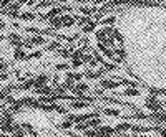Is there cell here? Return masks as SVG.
Returning <instances> with one entry per match:
<instances>
[{
    "mask_svg": "<svg viewBox=\"0 0 166 137\" xmlns=\"http://www.w3.org/2000/svg\"><path fill=\"white\" fill-rule=\"evenodd\" d=\"M145 104H146V107H148L149 111H153V112H163V103H160L158 98H155V96L146 98Z\"/></svg>",
    "mask_w": 166,
    "mask_h": 137,
    "instance_id": "obj_1",
    "label": "cell"
},
{
    "mask_svg": "<svg viewBox=\"0 0 166 137\" xmlns=\"http://www.w3.org/2000/svg\"><path fill=\"white\" fill-rule=\"evenodd\" d=\"M23 106L25 107H30V109H42V103L38 99H33V98H23L22 99Z\"/></svg>",
    "mask_w": 166,
    "mask_h": 137,
    "instance_id": "obj_2",
    "label": "cell"
},
{
    "mask_svg": "<svg viewBox=\"0 0 166 137\" xmlns=\"http://www.w3.org/2000/svg\"><path fill=\"white\" fill-rule=\"evenodd\" d=\"M35 88H42V86H47L48 81H50V74H47V73H42V74H38V76H35ZM33 88V89H35Z\"/></svg>",
    "mask_w": 166,
    "mask_h": 137,
    "instance_id": "obj_3",
    "label": "cell"
},
{
    "mask_svg": "<svg viewBox=\"0 0 166 137\" xmlns=\"http://www.w3.org/2000/svg\"><path fill=\"white\" fill-rule=\"evenodd\" d=\"M88 89H90V86H88L87 83H76L75 86H73V89H71V92L78 98V96H82V94H85Z\"/></svg>",
    "mask_w": 166,
    "mask_h": 137,
    "instance_id": "obj_4",
    "label": "cell"
},
{
    "mask_svg": "<svg viewBox=\"0 0 166 137\" xmlns=\"http://www.w3.org/2000/svg\"><path fill=\"white\" fill-rule=\"evenodd\" d=\"M121 83L115 81V79H100V88H103V89H115Z\"/></svg>",
    "mask_w": 166,
    "mask_h": 137,
    "instance_id": "obj_5",
    "label": "cell"
},
{
    "mask_svg": "<svg viewBox=\"0 0 166 137\" xmlns=\"http://www.w3.org/2000/svg\"><path fill=\"white\" fill-rule=\"evenodd\" d=\"M7 40H9L10 45H14L15 48L23 46V41L20 40V35H17V33H9V35H7Z\"/></svg>",
    "mask_w": 166,
    "mask_h": 137,
    "instance_id": "obj_6",
    "label": "cell"
},
{
    "mask_svg": "<svg viewBox=\"0 0 166 137\" xmlns=\"http://www.w3.org/2000/svg\"><path fill=\"white\" fill-rule=\"evenodd\" d=\"M105 73H106V70H105V68H102L100 71H87V73H85V76H87L88 79H98V78H102Z\"/></svg>",
    "mask_w": 166,
    "mask_h": 137,
    "instance_id": "obj_7",
    "label": "cell"
},
{
    "mask_svg": "<svg viewBox=\"0 0 166 137\" xmlns=\"http://www.w3.org/2000/svg\"><path fill=\"white\" fill-rule=\"evenodd\" d=\"M14 58L17 59V61H25L27 59V53L22 50V46H18V48L14 50Z\"/></svg>",
    "mask_w": 166,
    "mask_h": 137,
    "instance_id": "obj_8",
    "label": "cell"
},
{
    "mask_svg": "<svg viewBox=\"0 0 166 137\" xmlns=\"http://www.w3.org/2000/svg\"><path fill=\"white\" fill-rule=\"evenodd\" d=\"M35 94H38V96H50L52 92H53V89H52L50 86H42V88H35Z\"/></svg>",
    "mask_w": 166,
    "mask_h": 137,
    "instance_id": "obj_9",
    "label": "cell"
},
{
    "mask_svg": "<svg viewBox=\"0 0 166 137\" xmlns=\"http://www.w3.org/2000/svg\"><path fill=\"white\" fill-rule=\"evenodd\" d=\"M33 88H35V79H33V78H30V79H27V81H23V84L17 86V89L27 91V89H33Z\"/></svg>",
    "mask_w": 166,
    "mask_h": 137,
    "instance_id": "obj_10",
    "label": "cell"
},
{
    "mask_svg": "<svg viewBox=\"0 0 166 137\" xmlns=\"http://www.w3.org/2000/svg\"><path fill=\"white\" fill-rule=\"evenodd\" d=\"M23 103H22V99L20 101H15L14 104H12V107H10V112L12 114H18V112H23Z\"/></svg>",
    "mask_w": 166,
    "mask_h": 137,
    "instance_id": "obj_11",
    "label": "cell"
},
{
    "mask_svg": "<svg viewBox=\"0 0 166 137\" xmlns=\"http://www.w3.org/2000/svg\"><path fill=\"white\" fill-rule=\"evenodd\" d=\"M88 106H90V103L78 101V99H75V101H71V103H70V107H71V109H85V107H88Z\"/></svg>",
    "mask_w": 166,
    "mask_h": 137,
    "instance_id": "obj_12",
    "label": "cell"
},
{
    "mask_svg": "<svg viewBox=\"0 0 166 137\" xmlns=\"http://www.w3.org/2000/svg\"><path fill=\"white\" fill-rule=\"evenodd\" d=\"M76 22V17H73V15H62V23L63 27H71L73 23Z\"/></svg>",
    "mask_w": 166,
    "mask_h": 137,
    "instance_id": "obj_13",
    "label": "cell"
},
{
    "mask_svg": "<svg viewBox=\"0 0 166 137\" xmlns=\"http://www.w3.org/2000/svg\"><path fill=\"white\" fill-rule=\"evenodd\" d=\"M48 22H50L52 28H55V30H60V28L63 27V23H62V15H60V17H53V18H50Z\"/></svg>",
    "mask_w": 166,
    "mask_h": 137,
    "instance_id": "obj_14",
    "label": "cell"
},
{
    "mask_svg": "<svg viewBox=\"0 0 166 137\" xmlns=\"http://www.w3.org/2000/svg\"><path fill=\"white\" fill-rule=\"evenodd\" d=\"M12 137H25V131H23L22 126H18V124H15V131L10 134Z\"/></svg>",
    "mask_w": 166,
    "mask_h": 137,
    "instance_id": "obj_15",
    "label": "cell"
},
{
    "mask_svg": "<svg viewBox=\"0 0 166 137\" xmlns=\"http://www.w3.org/2000/svg\"><path fill=\"white\" fill-rule=\"evenodd\" d=\"M55 5V0H42L40 3L35 5V9H48V7Z\"/></svg>",
    "mask_w": 166,
    "mask_h": 137,
    "instance_id": "obj_16",
    "label": "cell"
},
{
    "mask_svg": "<svg viewBox=\"0 0 166 137\" xmlns=\"http://www.w3.org/2000/svg\"><path fill=\"white\" fill-rule=\"evenodd\" d=\"M103 114L105 116H115V117H121V112L116 111V109H111V107H105Z\"/></svg>",
    "mask_w": 166,
    "mask_h": 137,
    "instance_id": "obj_17",
    "label": "cell"
},
{
    "mask_svg": "<svg viewBox=\"0 0 166 137\" xmlns=\"http://www.w3.org/2000/svg\"><path fill=\"white\" fill-rule=\"evenodd\" d=\"M32 40V43H33V46H38V45H47V41H45V38L43 37H40V35H35L33 38H30Z\"/></svg>",
    "mask_w": 166,
    "mask_h": 137,
    "instance_id": "obj_18",
    "label": "cell"
},
{
    "mask_svg": "<svg viewBox=\"0 0 166 137\" xmlns=\"http://www.w3.org/2000/svg\"><path fill=\"white\" fill-rule=\"evenodd\" d=\"M128 129H131V124L123 122V124H118V126L115 127V132H116V134H120V132H125V131H128Z\"/></svg>",
    "mask_w": 166,
    "mask_h": 137,
    "instance_id": "obj_19",
    "label": "cell"
},
{
    "mask_svg": "<svg viewBox=\"0 0 166 137\" xmlns=\"http://www.w3.org/2000/svg\"><path fill=\"white\" fill-rule=\"evenodd\" d=\"M83 78V74H80V73H71V71H68L67 73V79H71V81H78L80 83V79Z\"/></svg>",
    "mask_w": 166,
    "mask_h": 137,
    "instance_id": "obj_20",
    "label": "cell"
},
{
    "mask_svg": "<svg viewBox=\"0 0 166 137\" xmlns=\"http://www.w3.org/2000/svg\"><path fill=\"white\" fill-rule=\"evenodd\" d=\"M60 48H62V45H60L58 41H50V43H48V45L45 46V50H47V51H55V50L58 51Z\"/></svg>",
    "mask_w": 166,
    "mask_h": 137,
    "instance_id": "obj_21",
    "label": "cell"
},
{
    "mask_svg": "<svg viewBox=\"0 0 166 137\" xmlns=\"http://www.w3.org/2000/svg\"><path fill=\"white\" fill-rule=\"evenodd\" d=\"M123 96H140V89H135V88H128L121 92Z\"/></svg>",
    "mask_w": 166,
    "mask_h": 137,
    "instance_id": "obj_22",
    "label": "cell"
},
{
    "mask_svg": "<svg viewBox=\"0 0 166 137\" xmlns=\"http://www.w3.org/2000/svg\"><path fill=\"white\" fill-rule=\"evenodd\" d=\"M22 127H23V131L30 132V135H37V137H38V134H37V131H35V129L32 127V126H30V124H28V122H23V124H22Z\"/></svg>",
    "mask_w": 166,
    "mask_h": 137,
    "instance_id": "obj_23",
    "label": "cell"
},
{
    "mask_svg": "<svg viewBox=\"0 0 166 137\" xmlns=\"http://www.w3.org/2000/svg\"><path fill=\"white\" fill-rule=\"evenodd\" d=\"M20 18L25 20V22H32V20H35L37 17H35V13H32V12H25V13L20 15Z\"/></svg>",
    "mask_w": 166,
    "mask_h": 137,
    "instance_id": "obj_24",
    "label": "cell"
},
{
    "mask_svg": "<svg viewBox=\"0 0 166 137\" xmlns=\"http://www.w3.org/2000/svg\"><path fill=\"white\" fill-rule=\"evenodd\" d=\"M95 27H96V22H95V20H90V22H88L87 25H85V27L82 28V31H85V33H88V31H91Z\"/></svg>",
    "mask_w": 166,
    "mask_h": 137,
    "instance_id": "obj_25",
    "label": "cell"
},
{
    "mask_svg": "<svg viewBox=\"0 0 166 137\" xmlns=\"http://www.w3.org/2000/svg\"><path fill=\"white\" fill-rule=\"evenodd\" d=\"M70 127H73V122H71V121H68V119L58 124V129H63V131H68Z\"/></svg>",
    "mask_w": 166,
    "mask_h": 137,
    "instance_id": "obj_26",
    "label": "cell"
},
{
    "mask_svg": "<svg viewBox=\"0 0 166 137\" xmlns=\"http://www.w3.org/2000/svg\"><path fill=\"white\" fill-rule=\"evenodd\" d=\"M42 55H43V51H32L30 55H27V59H38V58H42Z\"/></svg>",
    "mask_w": 166,
    "mask_h": 137,
    "instance_id": "obj_27",
    "label": "cell"
},
{
    "mask_svg": "<svg viewBox=\"0 0 166 137\" xmlns=\"http://www.w3.org/2000/svg\"><path fill=\"white\" fill-rule=\"evenodd\" d=\"M82 64H83V59H82V58H71L70 66H73V68H80Z\"/></svg>",
    "mask_w": 166,
    "mask_h": 137,
    "instance_id": "obj_28",
    "label": "cell"
},
{
    "mask_svg": "<svg viewBox=\"0 0 166 137\" xmlns=\"http://www.w3.org/2000/svg\"><path fill=\"white\" fill-rule=\"evenodd\" d=\"M68 68H70V64H67V63H58V64L55 66V70H56V71H67Z\"/></svg>",
    "mask_w": 166,
    "mask_h": 137,
    "instance_id": "obj_29",
    "label": "cell"
},
{
    "mask_svg": "<svg viewBox=\"0 0 166 137\" xmlns=\"http://www.w3.org/2000/svg\"><path fill=\"white\" fill-rule=\"evenodd\" d=\"M115 22H116V17H115V15H110L108 18L102 20V23H103V25H110V23H115Z\"/></svg>",
    "mask_w": 166,
    "mask_h": 137,
    "instance_id": "obj_30",
    "label": "cell"
},
{
    "mask_svg": "<svg viewBox=\"0 0 166 137\" xmlns=\"http://www.w3.org/2000/svg\"><path fill=\"white\" fill-rule=\"evenodd\" d=\"M75 131H88V124H87V122L75 124Z\"/></svg>",
    "mask_w": 166,
    "mask_h": 137,
    "instance_id": "obj_31",
    "label": "cell"
},
{
    "mask_svg": "<svg viewBox=\"0 0 166 137\" xmlns=\"http://www.w3.org/2000/svg\"><path fill=\"white\" fill-rule=\"evenodd\" d=\"M25 31H28V33H33V35H42V30H38L37 27H28Z\"/></svg>",
    "mask_w": 166,
    "mask_h": 137,
    "instance_id": "obj_32",
    "label": "cell"
},
{
    "mask_svg": "<svg viewBox=\"0 0 166 137\" xmlns=\"http://www.w3.org/2000/svg\"><path fill=\"white\" fill-rule=\"evenodd\" d=\"M80 12H82L83 15H87V17H88V15H91L93 12H95V9H85V7H82V9H80Z\"/></svg>",
    "mask_w": 166,
    "mask_h": 137,
    "instance_id": "obj_33",
    "label": "cell"
},
{
    "mask_svg": "<svg viewBox=\"0 0 166 137\" xmlns=\"http://www.w3.org/2000/svg\"><path fill=\"white\" fill-rule=\"evenodd\" d=\"M58 55L63 56V58H68V56H70V51H68V50H63V48H60V50H58Z\"/></svg>",
    "mask_w": 166,
    "mask_h": 137,
    "instance_id": "obj_34",
    "label": "cell"
},
{
    "mask_svg": "<svg viewBox=\"0 0 166 137\" xmlns=\"http://www.w3.org/2000/svg\"><path fill=\"white\" fill-rule=\"evenodd\" d=\"M7 78H9V73L7 71H0V81H5Z\"/></svg>",
    "mask_w": 166,
    "mask_h": 137,
    "instance_id": "obj_35",
    "label": "cell"
},
{
    "mask_svg": "<svg viewBox=\"0 0 166 137\" xmlns=\"http://www.w3.org/2000/svg\"><path fill=\"white\" fill-rule=\"evenodd\" d=\"M9 70V64L7 63H0V71H7Z\"/></svg>",
    "mask_w": 166,
    "mask_h": 137,
    "instance_id": "obj_36",
    "label": "cell"
},
{
    "mask_svg": "<svg viewBox=\"0 0 166 137\" xmlns=\"http://www.w3.org/2000/svg\"><path fill=\"white\" fill-rule=\"evenodd\" d=\"M91 3H108V0H90Z\"/></svg>",
    "mask_w": 166,
    "mask_h": 137,
    "instance_id": "obj_37",
    "label": "cell"
},
{
    "mask_svg": "<svg viewBox=\"0 0 166 137\" xmlns=\"http://www.w3.org/2000/svg\"><path fill=\"white\" fill-rule=\"evenodd\" d=\"M5 28H7V25H5V23H3V22H2V20H0V31H3V30H5Z\"/></svg>",
    "mask_w": 166,
    "mask_h": 137,
    "instance_id": "obj_38",
    "label": "cell"
},
{
    "mask_svg": "<svg viewBox=\"0 0 166 137\" xmlns=\"http://www.w3.org/2000/svg\"><path fill=\"white\" fill-rule=\"evenodd\" d=\"M52 83H53L55 86H58V76H53V79H52Z\"/></svg>",
    "mask_w": 166,
    "mask_h": 137,
    "instance_id": "obj_39",
    "label": "cell"
},
{
    "mask_svg": "<svg viewBox=\"0 0 166 137\" xmlns=\"http://www.w3.org/2000/svg\"><path fill=\"white\" fill-rule=\"evenodd\" d=\"M12 27H14V28H15V30H20V25H18V23H17V22H15V23H12Z\"/></svg>",
    "mask_w": 166,
    "mask_h": 137,
    "instance_id": "obj_40",
    "label": "cell"
},
{
    "mask_svg": "<svg viewBox=\"0 0 166 137\" xmlns=\"http://www.w3.org/2000/svg\"><path fill=\"white\" fill-rule=\"evenodd\" d=\"M27 3H28V5H35V3H37V2H35V0H28Z\"/></svg>",
    "mask_w": 166,
    "mask_h": 137,
    "instance_id": "obj_41",
    "label": "cell"
},
{
    "mask_svg": "<svg viewBox=\"0 0 166 137\" xmlns=\"http://www.w3.org/2000/svg\"><path fill=\"white\" fill-rule=\"evenodd\" d=\"M116 137H133V135H128V134H120V135H116Z\"/></svg>",
    "mask_w": 166,
    "mask_h": 137,
    "instance_id": "obj_42",
    "label": "cell"
},
{
    "mask_svg": "<svg viewBox=\"0 0 166 137\" xmlns=\"http://www.w3.org/2000/svg\"><path fill=\"white\" fill-rule=\"evenodd\" d=\"M58 2H60V3H63V2H67V0H58Z\"/></svg>",
    "mask_w": 166,
    "mask_h": 137,
    "instance_id": "obj_43",
    "label": "cell"
},
{
    "mask_svg": "<svg viewBox=\"0 0 166 137\" xmlns=\"http://www.w3.org/2000/svg\"><path fill=\"white\" fill-rule=\"evenodd\" d=\"M156 2H166V0H156Z\"/></svg>",
    "mask_w": 166,
    "mask_h": 137,
    "instance_id": "obj_44",
    "label": "cell"
},
{
    "mask_svg": "<svg viewBox=\"0 0 166 137\" xmlns=\"http://www.w3.org/2000/svg\"><path fill=\"white\" fill-rule=\"evenodd\" d=\"M2 2H3V0H0V3H2Z\"/></svg>",
    "mask_w": 166,
    "mask_h": 137,
    "instance_id": "obj_45",
    "label": "cell"
}]
</instances>
